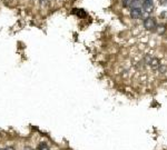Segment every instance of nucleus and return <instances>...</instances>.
<instances>
[{
  "label": "nucleus",
  "mask_w": 167,
  "mask_h": 150,
  "mask_svg": "<svg viewBox=\"0 0 167 150\" xmlns=\"http://www.w3.org/2000/svg\"><path fill=\"white\" fill-rule=\"evenodd\" d=\"M139 1H142V0H139Z\"/></svg>",
  "instance_id": "nucleus-13"
},
{
  "label": "nucleus",
  "mask_w": 167,
  "mask_h": 150,
  "mask_svg": "<svg viewBox=\"0 0 167 150\" xmlns=\"http://www.w3.org/2000/svg\"><path fill=\"white\" fill-rule=\"evenodd\" d=\"M5 150H15V148L13 147H7V148H5Z\"/></svg>",
  "instance_id": "nucleus-10"
},
{
  "label": "nucleus",
  "mask_w": 167,
  "mask_h": 150,
  "mask_svg": "<svg viewBox=\"0 0 167 150\" xmlns=\"http://www.w3.org/2000/svg\"><path fill=\"white\" fill-rule=\"evenodd\" d=\"M156 30H157V33H159V35H163V33L166 31V27L164 26V25L158 26V27H156Z\"/></svg>",
  "instance_id": "nucleus-6"
},
{
  "label": "nucleus",
  "mask_w": 167,
  "mask_h": 150,
  "mask_svg": "<svg viewBox=\"0 0 167 150\" xmlns=\"http://www.w3.org/2000/svg\"><path fill=\"white\" fill-rule=\"evenodd\" d=\"M0 150H5V149H0Z\"/></svg>",
  "instance_id": "nucleus-12"
},
{
  "label": "nucleus",
  "mask_w": 167,
  "mask_h": 150,
  "mask_svg": "<svg viewBox=\"0 0 167 150\" xmlns=\"http://www.w3.org/2000/svg\"><path fill=\"white\" fill-rule=\"evenodd\" d=\"M144 27L149 30V31H152V30H155L156 27H157V23H156V20L152 18V17H148V18H146L144 20Z\"/></svg>",
  "instance_id": "nucleus-1"
},
{
  "label": "nucleus",
  "mask_w": 167,
  "mask_h": 150,
  "mask_svg": "<svg viewBox=\"0 0 167 150\" xmlns=\"http://www.w3.org/2000/svg\"><path fill=\"white\" fill-rule=\"evenodd\" d=\"M143 6L142 2L139 1V0H133L132 5H130V7H132V9H139V7Z\"/></svg>",
  "instance_id": "nucleus-5"
},
{
  "label": "nucleus",
  "mask_w": 167,
  "mask_h": 150,
  "mask_svg": "<svg viewBox=\"0 0 167 150\" xmlns=\"http://www.w3.org/2000/svg\"><path fill=\"white\" fill-rule=\"evenodd\" d=\"M149 65L152 66L153 69H157L160 66L159 65V60L157 59V58H152V60H150V62H149Z\"/></svg>",
  "instance_id": "nucleus-4"
},
{
  "label": "nucleus",
  "mask_w": 167,
  "mask_h": 150,
  "mask_svg": "<svg viewBox=\"0 0 167 150\" xmlns=\"http://www.w3.org/2000/svg\"><path fill=\"white\" fill-rule=\"evenodd\" d=\"M37 150H49V147H48V145H47V143L41 142L38 146V149H37Z\"/></svg>",
  "instance_id": "nucleus-7"
},
{
  "label": "nucleus",
  "mask_w": 167,
  "mask_h": 150,
  "mask_svg": "<svg viewBox=\"0 0 167 150\" xmlns=\"http://www.w3.org/2000/svg\"><path fill=\"white\" fill-rule=\"evenodd\" d=\"M159 1L162 2V3H166V2H167V0H159Z\"/></svg>",
  "instance_id": "nucleus-11"
},
{
  "label": "nucleus",
  "mask_w": 167,
  "mask_h": 150,
  "mask_svg": "<svg viewBox=\"0 0 167 150\" xmlns=\"http://www.w3.org/2000/svg\"><path fill=\"white\" fill-rule=\"evenodd\" d=\"M158 69H159V71H160V72H164V71L166 70V67H165V66H159V67H158Z\"/></svg>",
  "instance_id": "nucleus-9"
},
{
  "label": "nucleus",
  "mask_w": 167,
  "mask_h": 150,
  "mask_svg": "<svg viewBox=\"0 0 167 150\" xmlns=\"http://www.w3.org/2000/svg\"><path fill=\"white\" fill-rule=\"evenodd\" d=\"M130 17L134 19L142 18V10L140 9H132L130 10Z\"/></svg>",
  "instance_id": "nucleus-3"
},
{
  "label": "nucleus",
  "mask_w": 167,
  "mask_h": 150,
  "mask_svg": "<svg viewBox=\"0 0 167 150\" xmlns=\"http://www.w3.org/2000/svg\"><path fill=\"white\" fill-rule=\"evenodd\" d=\"M143 8H144V11H145V12H148V13L152 12V10L154 8L153 0H144Z\"/></svg>",
  "instance_id": "nucleus-2"
},
{
  "label": "nucleus",
  "mask_w": 167,
  "mask_h": 150,
  "mask_svg": "<svg viewBox=\"0 0 167 150\" xmlns=\"http://www.w3.org/2000/svg\"><path fill=\"white\" fill-rule=\"evenodd\" d=\"M132 2H133V0H123V5H124V7H130Z\"/></svg>",
  "instance_id": "nucleus-8"
}]
</instances>
